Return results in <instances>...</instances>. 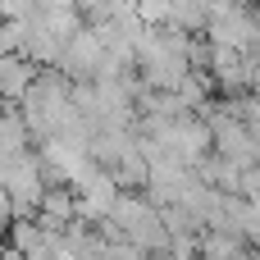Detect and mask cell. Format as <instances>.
Returning a JSON list of instances; mask_svg holds the SVG:
<instances>
[{
    "label": "cell",
    "mask_w": 260,
    "mask_h": 260,
    "mask_svg": "<svg viewBox=\"0 0 260 260\" xmlns=\"http://www.w3.org/2000/svg\"><path fill=\"white\" fill-rule=\"evenodd\" d=\"M37 64L32 59H23V55H5L0 59V101H23L27 96V87L37 82Z\"/></svg>",
    "instance_id": "1"
},
{
    "label": "cell",
    "mask_w": 260,
    "mask_h": 260,
    "mask_svg": "<svg viewBox=\"0 0 260 260\" xmlns=\"http://www.w3.org/2000/svg\"><path fill=\"white\" fill-rule=\"evenodd\" d=\"M142 27H169V0H133Z\"/></svg>",
    "instance_id": "2"
}]
</instances>
